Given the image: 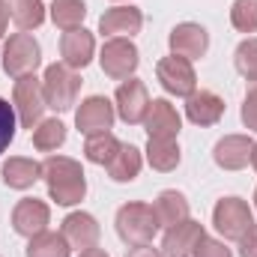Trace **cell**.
<instances>
[{"label":"cell","instance_id":"obj_1","mask_svg":"<svg viewBox=\"0 0 257 257\" xmlns=\"http://www.w3.org/2000/svg\"><path fill=\"white\" fill-rule=\"evenodd\" d=\"M42 180L48 186V197L57 206H75L87 194V177L81 162L69 156H48L42 162Z\"/></svg>","mask_w":257,"mask_h":257},{"label":"cell","instance_id":"obj_2","mask_svg":"<svg viewBox=\"0 0 257 257\" xmlns=\"http://www.w3.org/2000/svg\"><path fill=\"white\" fill-rule=\"evenodd\" d=\"M117 236L126 242L128 248L132 245H150L153 236L159 233V218H156V209L153 203H144V200H132V203H123L117 209Z\"/></svg>","mask_w":257,"mask_h":257},{"label":"cell","instance_id":"obj_3","mask_svg":"<svg viewBox=\"0 0 257 257\" xmlns=\"http://www.w3.org/2000/svg\"><path fill=\"white\" fill-rule=\"evenodd\" d=\"M42 93H45V105L54 111H69L78 102L81 93V75L66 63H51L42 75Z\"/></svg>","mask_w":257,"mask_h":257},{"label":"cell","instance_id":"obj_4","mask_svg":"<svg viewBox=\"0 0 257 257\" xmlns=\"http://www.w3.org/2000/svg\"><path fill=\"white\" fill-rule=\"evenodd\" d=\"M12 108H15V117L24 128H36L42 123V114H45V93H42V78L36 75H24V78H15V87H12Z\"/></svg>","mask_w":257,"mask_h":257},{"label":"cell","instance_id":"obj_5","mask_svg":"<svg viewBox=\"0 0 257 257\" xmlns=\"http://www.w3.org/2000/svg\"><path fill=\"white\" fill-rule=\"evenodd\" d=\"M3 72L9 78H24L33 75L42 63V48L30 33H12L9 42L3 45Z\"/></svg>","mask_w":257,"mask_h":257},{"label":"cell","instance_id":"obj_6","mask_svg":"<svg viewBox=\"0 0 257 257\" xmlns=\"http://www.w3.org/2000/svg\"><path fill=\"white\" fill-rule=\"evenodd\" d=\"M212 224H215V230L224 239L239 242L248 233V227L254 224V215H251L248 200H242V197H221L215 203V209H212Z\"/></svg>","mask_w":257,"mask_h":257},{"label":"cell","instance_id":"obj_7","mask_svg":"<svg viewBox=\"0 0 257 257\" xmlns=\"http://www.w3.org/2000/svg\"><path fill=\"white\" fill-rule=\"evenodd\" d=\"M141 63V54L135 48V42L126 36H111L105 45H102V54H99V66L108 78L114 81H126L135 75V69Z\"/></svg>","mask_w":257,"mask_h":257},{"label":"cell","instance_id":"obj_8","mask_svg":"<svg viewBox=\"0 0 257 257\" xmlns=\"http://www.w3.org/2000/svg\"><path fill=\"white\" fill-rule=\"evenodd\" d=\"M156 78H159V84L165 87V93L180 96V99H189L194 90H197V75H194L192 60L177 57V54L162 57V60L156 63Z\"/></svg>","mask_w":257,"mask_h":257},{"label":"cell","instance_id":"obj_9","mask_svg":"<svg viewBox=\"0 0 257 257\" xmlns=\"http://www.w3.org/2000/svg\"><path fill=\"white\" fill-rule=\"evenodd\" d=\"M114 117H117V111H114L111 99H105V96H87V99L81 102V108L75 111V126H78L81 135L93 138V135L111 132Z\"/></svg>","mask_w":257,"mask_h":257},{"label":"cell","instance_id":"obj_10","mask_svg":"<svg viewBox=\"0 0 257 257\" xmlns=\"http://www.w3.org/2000/svg\"><path fill=\"white\" fill-rule=\"evenodd\" d=\"M114 102H117V117H120L123 123H128V126H138V123H144V117H147L150 93H147L144 81H138V78H126V81L117 87Z\"/></svg>","mask_w":257,"mask_h":257},{"label":"cell","instance_id":"obj_11","mask_svg":"<svg viewBox=\"0 0 257 257\" xmlns=\"http://www.w3.org/2000/svg\"><path fill=\"white\" fill-rule=\"evenodd\" d=\"M51 221V209L45 200H36V197H21L12 209V230L18 236H27L33 239L36 233H42Z\"/></svg>","mask_w":257,"mask_h":257},{"label":"cell","instance_id":"obj_12","mask_svg":"<svg viewBox=\"0 0 257 257\" xmlns=\"http://www.w3.org/2000/svg\"><path fill=\"white\" fill-rule=\"evenodd\" d=\"M168 45H171V54H177V57L200 60L209 48V33H206V27H200L194 21H183L171 30Z\"/></svg>","mask_w":257,"mask_h":257},{"label":"cell","instance_id":"obj_13","mask_svg":"<svg viewBox=\"0 0 257 257\" xmlns=\"http://www.w3.org/2000/svg\"><path fill=\"white\" fill-rule=\"evenodd\" d=\"M251 150H254V141L248 135H224L212 147V159L221 171H242L251 165Z\"/></svg>","mask_w":257,"mask_h":257},{"label":"cell","instance_id":"obj_14","mask_svg":"<svg viewBox=\"0 0 257 257\" xmlns=\"http://www.w3.org/2000/svg\"><path fill=\"white\" fill-rule=\"evenodd\" d=\"M60 233L66 236L69 248L87 251V248H96L99 245L102 227H99V221L90 212H69L63 218V224H60Z\"/></svg>","mask_w":257,"mask_h":257},{"label":"cell","instance_id":"obj_15","mask_svg":"<svg viewBox=\"0 0 257 257\" xmlns=\"http://www.w3.org/2000/svg\"><path fill=\"white\" fill-rule=\"evenodd\" d=\"M203 224L194 221V218H186L174 227H168L165 239H162V254L165 257H192L197 242L203 239Z\"/></svg>","mask_w":257,"mask_h":257},{"label":"cell","instance_id":"obj_16","mask_svg":"<svg viewBox=\"0 0 257 257\" xmlns=\"http://www.w3.org/2000/svg\"><path fill=\"white\" fill-rule=\"evenodd\" d=\"M144 128H147L150 138H171V141H177V135L183 128V120H180L177 108L168 99H153L150 108H147V117H144Z\"/></svg>","mask_w":257,"mask_h":257},{"label":"cell","instance_id":"obj_17","mask_svg":"<svg viewBox=\"0 0 257 257\" xmlns=\"http://www.w3.org/2000/svg\"><path fill=\"white\" fill-rule=\"evenodd\" d=\"M141 27H144V12L135 6H111L99 18V33H105V36L132 39L135 33H141Z\"/></svg>","mask_w":257,"mask_h":257},{"label":"cell","instance_id":"obj_18","mask_svg":"<svg viewBox=\"0 0 257 257\" xmlns=\"http://www.w3.org/2000/svg\"><path fill=\"white\" fill-rule=\"evenodd\" d=\"M93 54H96V39L90 30L78 27V30H66L60 36V57H63L66 66L84 69V66H90Z\"/></svg>","mask_w":257,"mask_h":257},{"label":"cell","instance_id":"obj_19","mask_svg":"<svg viewBox=\"0 0 257 257\" xmlns=\"http://www.w3.org/2000/svg\"><path fill=\"white\" fill-rule=\"evenodd\" d=\"M186 117L194 126H215L224 117V99L212 90H194L186 99Z\"/></svg>","mask_w":257,"mask_h":257},{"label":"cell","instance_id":"obj_20","mask_svg":"<svg viewBox=\"0 0 257 257\" xmlns=\"http://www.w3.org/2000/svg\"><path fill=\"white\" fill-rule=\"evenodd\" d=\"M0 180H3L6 189H18V192H24V189H30L36 180H42V165L33 162V159H24V156H12V159L3 162V168H0Z\"/></svg>","mask_w":257,"mask_h":257},{"label":"cell","instance_id":"obj_21","mask_svg":"<svg viewBox=\"0 0 257 257\" xmlns=\"http://www.w3.org/2000/svg\"><path fill=\"white\" fill-rule=\"evenodd\" d=\"M153 209H156L159 227H174V224H180V221L189 218V200H186V194L177 192V189H165L156 197Z\"/></svg>","mask_w":257,"mask_h":257},{"label":"cell","instance_id":"obj_22","mask_svg":"<svg viewBox=\"0 0 257 257\" xmlns=\"http://www.w3.org/2000/svg\"><path fill=\"white\" fill-rule=\"evenodd\" d=\"M180 159H183V153H180L177 141H171V138H150L147 141V162L153 171H159V174L177 171Z\"/></svg>","mask_w":257,"mask_h":257},{"label":"cell","instance_id":"obj_23","mask_svg":"<svg viewBox=\"0 0 257 257\" xmlns=\"http://www.w3.org/2000/svg\"><path fill=\"white\" fill-rule=\"evenodd\" d=\"M141 165H144L141 150L132 147V144H120L117 156L108 162V177H111L114 183H132V180L141 174Z\"/></svg>","mask_w":257,"mask_h":257},{"label":"cell","instance_id":"obj_24","mask_svg":"<svg viewBox=\"0 0 257 257\" xmlns=\"http://www.w3.org/2000/svg\"><path fill=\"white\" fill-rule=\"evenodd\" d=\"M9 18L15 21L18 30H36L45 21V6L42 0H6Z\"/></svg>","mask_w":257,"mask_h":257},{"label":"cell","instance_id":"obj_25","mask_svg":"<svg viewBox=\"0 0 257 257\" xmlns=\"http://www.w3.org/2000/svg\"><path fill=\"white\" fill-rule=\"evenodd\" d=\"M69 242L63 233L54 230H42L27 242V257H69Z\"/></svg>","mask_w":257,"mask_h":257},{"label":"cell","instance_id":"obj_26","mask_svg":"<svg viewBox=\"0 0 257 257\" xmlns=\"http://www.w3.org/2000/svg\"><path fill=\"white\" fill-rule=\"evenodd\" d=\"M87 18V3L84 0H54L51 3V21L60 30H78Z\"/></svg>","mask_w":257,"mask_h":257},{"label":"cell","instance_id":"obj_27","mask_svg":"<svg viewBox=\"0 0 257 257\" xmlns=\"http://www.w3.org/2000/svg\"><path fill=\"white\" fill-rule=\"evenodd\" d=\"M120 144H123V141H117L111 132L93 135V138H87V144H84V159L93 162V165H105V168H108V162L117 156Z\"/></svg>","mask_w":257,"mask_h":257},{"label":"cell","instance_id":"obj_28","mask_svg":"<svg viewBox=\"0 0 257 257\" xmlns=\"http://www.w3.org/2000/svg\"><path fill=\"white\" fill-rule=\"evenodd\" d=\"M63 144H66V126L57 117L54 120H42L39 126L33 128V147L39 153H54Z\"/></svg>","mask_w":257,"mask_h":257},{"label":"cell","instance_id":"obj_29","mask_svg":"<svg viewBox=\"0 0 257 257\" xmlns=\"http://www.w3.org/2000/svg\"><path fill=\"white\" fill-rule=\"evenodd\" d=\"M230 24L239 33H257V0H233Z\"/></svg>","mask_w":257,"mask_h":257},{"label":"cell","instance_id":"obj_30","mask_svg":"<svg viewBox=\"0 0 257 257\" xmlns=\"http://www.w3.org/2000/svg\"><path fill=\"white\" fill-rule=\"evenodd\" d=\"M233 66H236V72L245 75V78H254L257 75V36H248V39H242V42L236 45V51H233Z\"/></svg>","mask_w":257,"mask_h":257},{"label":"cell","instance_id":"obj_31","mask_svg":"<svg viewBox=\"0 0 257 257\" xmlns=\"http://www.w3.org/2000/svg\"><path fill=\"white\" fill-rule=\"evenodd\" d=\"M15 128H18V117H15V108L0 99V156L9 150V144L15 141Z\"/></svg>","mask_w":257,"mask_h":257},{"label":"cell","instance_id":"obj_32","mask_svg":"<svg viewBox=\"0 0 257 257\" xmlns=\"http://www.w3.org/2000/svg\"><path fill=\"white\" fill-rule=\"evenodd\" d=\"M239 117H242V126L245 128L257 132V75L248 78V87H245V99H242Z\"/></svg>","mask_w":257,"mask_h":257},{"label":"cell","instance_id":"obj_33","mask_svg":"<svg viewBox=\"0 0 257 257\" xmlns=\"http://www.w3.org/2000/svg\"><path fill=\"white\" fill-rule=\"evenodd\" d=\"M192 257H233V251L221 242V239H212V236H203L200 242H197V248H194Z\"/></svg>","mask_w":257,"mask_h":257},{"label":"cell","instance_id":"obj_34","mask_svg":"<svg viewBox=\"0 0 257 257\" xmlns=\"http://www.w3.org/2000/svg\"><path fill=\"white\" fill-rule=\"evenodd\" d=\"M239 257H257V224H251L248 233L239 239Z\"/></svg>","mask_w":257,"mask_h":257},{"label":"cell","instance_id":"obj_35","mask_svg":"<svg viewBox=\"0 0 257 257\" xmlns=\"http://www.w3.org/2000/svg\"><path fill=\"white\" fill-rule=\"evenodd\" d=\"M126 257H165L159 248H153V245H132L126 251Z\"/></svg>","mask_w":257,"mask_h":257},{"label":"cell","instance_id":"obj_36","mask_svg":"<svg viewBox=\"0 0 257 257\" xmlns=\"http://www.w3.org/2000/svg\"><path fill=\"white\" fill-rule=\"evenodd\" d=\"M6 24H9V6H6V0H0V39L6 33Z\"/></svg>","mask_w":257,"mask_h":257},{"label":"cell","instance_id":"obj_37","mask_svg":"<svg viewBox=\"0 0 257 257\" xmlns=\"http://www.w3.org/2000/svg\"><path fill=\"white\" fill-rule=\"evenodd\" d=\"M78 257H108V251L96 245V248H87V251H78Z\"/></svg>","mask_w":257,"mask_h":257},{"label":"cell","instance_id":"obj_38","mask_svg":"<svg viewBox=\"0 0 257 257\" xmlns=\"http://www.w3.org/2000/svg\"><path fill=\"white\" fill-rule=\"evenodd\" d=\"M251 168L257 171V144H254V150H251Z\"/></svg>","mask_w":257,"mask_h":257},{"label":"cell","instance_id":"obj_39","mask_svg":"<svg viewBox=\"0 0 257 257\" xmlns=\"http://www.w3.org/2000/svg\"><path fill=\"white\" fill-rule=\"evenodd\" d=\"M254 206H257V189H254Z\"/></svg>","mask_w":257,"mask_h":257}]
</instances>
